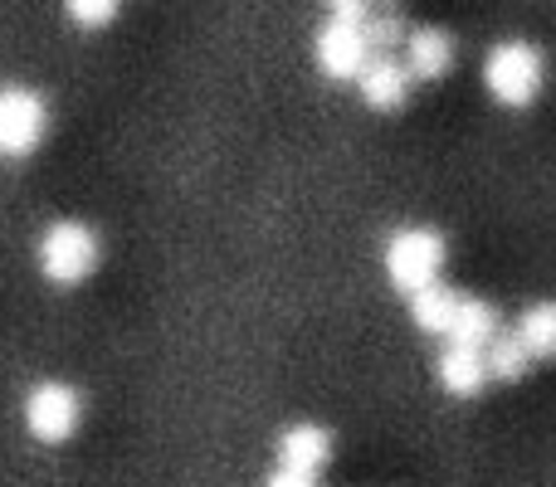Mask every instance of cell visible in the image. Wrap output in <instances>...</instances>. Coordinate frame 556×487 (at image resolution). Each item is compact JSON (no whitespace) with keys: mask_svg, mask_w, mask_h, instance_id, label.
Wrapping results in <instances>:
<instances>
[{"mask_svg":"<svg viewBox=\"0 0 556 487\" xmlns=\"http://www.w3.org/2000/svg\"><path fill=\"white\" fill-rule=\"evenodd\" d=\"M542 78H547L542 49H532L528 39H503L483 59V84L503 107H528L542 93Z\"/></svg>","mask_w":556,"mask_h":487,"instance_id":"cell-1","label":"cell"},{"mask_svg":"<svg viewBox=\"0 0 556 487\" xmlns=\"http://www.w3.org/2000/svg\"><path fill=\"white\" fill-rule=\"evenodd\" d=\"M98 268V234L78 220H59L45 230L39 240V273L49 283H84L88 273Z\"/></svg>","mask_w":556,"mask_h":487,"instance_id":"cell-2","label":"cell"},{"mask_svg":"<svg viewBox=\"0 0 556 487\" xmlns=\"http://www.w3.org/2000/svg\"><path fill=\"white\" fill-rule=\"evenodd\" d=\"M440 268H444V234L425 230V225L391 234V244H386V278L401 293H420L425 283L440 278Z\"/></svg>","mask_w":556,"mask_h":487,"instance_id":"cell-3","label":"cell"},{"mask_svg":"<svg viewBox=\"0 0 556 487\" xmlns=\"http://www.w3.org/2000/svg\"><path fill=\"white\" fill-rule=\"evenodd\" d=\"M49 127V107L29 88H0V156H29Z\"/></svg>","mask_w":556,"mask_h":487,"instance_id":"cell-4","label":"cell"},{"mask_svg":"<svg viewBox=\"0 0 556 487\" xmlns=\"http://www.w3.org/2000/svg\"><path fill=\"white\" fill-rule=\"evenodd\" d=\"M313 59L317 68H323L327 78H356L366 68V59H371V44H366V29L352 25V20H327L323 29H317V44H313Z\"/></svg>","mask_w":556,"mask_h":487,"instance_id":"cell-5","label":"cell"},{"mask_svg":"<svg viewBox=\"0 0 556 487\" xmlns=\"http://www.w3.org/2000/svg\"><path fill=\"white\" fill-rule=\"evenodd\" d=\"M25 430L35 434L39 444H64L68 434L78 430V395L59 381L39 385L25 400Z\"/></svg>","mask_w":556,"mask_h":487,"instance_id":"cell-6","label":"cell"},{"mask_svg":"<svg viewBox=\"0 0 556 487\" xmlns=\"http://www.w3.org/2000/svg\"><path fill=\"white\" fill-rule=\"evenodd\" d=\"M410 84H415L410 68H405V59H395V54H371L366 68L356 74V88H362L366 107H376V113H395V107H405Z\"/></svg>","mask_w":556,"mask_h":487,"instance_id":"cell-7","label":"cell"},{"mask_svg":"<svg viewBox=\"0 0 556 487\" xmlns=\"http://www.w3.org/2000/svg\"><path fill=\"white\" fill-rule=\"evenodd\" d=\"M434 375H440L444 395H454V400H473V395L489 385V361H483V346L450 342L440 351V361H434Z\"/></svg>","mask_w":556,"mask_h":487,"instance_id":"cell-8","label":"cell"},{"mask_svg":"<svg viewBox=\"0 0 556 487\" xmlns=\"http://www.w3.org/2000/svg\"><path fill=\"white\" fill-rule=\"evenodd\" d=\"M405 68H410V78H420V84L444 78L454 68V35L440 25L410 29V35H405Z\"/></svg>","mask_w":556,"mask_h":487,"instance_id":"cell-9","label":"cell"},{"mask_svg":"<svg viewBox=\"0 0 556 487\" xmlns=\"http://www.w3.org/2000/svg\"><path fill=\"white\" fill-rule=\"evenodd\" d=\"M332 459V434L323 430V424H293V430L278 439V463L283 469H298V473H313Z\"/></svg>","mask_w":556,"mask_h":487,"instance_id":"cell-10","label":"cell"},{"mask_svg":"<svg viewBox=\"0 0 556 487\" xmlns=\"http://www.w3.org/2000/svg\"><path fill=\"white\" fill-rule=\"evenodd\" d=\"M454 307H459V293L434 278V283H425L420 293H410V322L420 326V332L444 336L450 332V322H454Z\"/></svg>","mask_w":556,"mask_h":487,"instance_id":"cell-11","label":"cell"},{"mask_svg":"<svg viewBox=\"0 0 556 487\" xmlns=\"http://www.w3.org/2000/svg\"><path fill=\"white\" fill-rule=\"evenodd\" d=\"M450 342L459 346H489L493 336H498V312H493L483 297H459V307H454V322H450Z\"/></svg>","mask_w":556,"mask_h":487,"instance_id":"cell-12","label":"cell"},{"mask_svg":"<svg viewBox=\"0 0 556 487\" xmlns=\"http://www.w3.org/2000/svg\"><path fill=\"white\" fill-rule=\"evenodd\" d=\"M518 342L528 346L532 361H552L556 356V303H532L528 312L518 317Z\"/></svg>","mask_w":556,"mask_h":487,"instance_id":"cell-13","label":"cell"},{"mask_svg":"<svg viewBox=\"0 0 556 487\" xmlns=\"http://www.w3.org/2000/svg\"><path fill=\"white\" fill-rule=\"evenodd\" d=\"M483 361H489V381L513 385V381H522V375H528L532 356H528V346L518 342V332H498L489 346H483Z\"/></svg>","mask_w":556,"mask_h":487,"instance_id":"cell-14","label":"cell"},{"mask_svg":"<svg viewBox=\"0 0 556 487\" xmlns=\"http://www.w3.org/2000/svg\"><path fill=\"white\" fill-rule=\"evenodd\" d=\"M366 44H371V54H395V44H405V35H410V29H405V20L395 15V10H371V20H366Z\"/></svg>","mask_w":556,"mask_h":487,"instance_id":"cell-15","label":"cell"},{"mask_svg":"<svg viewBox=\"0 0 556 487\" xmlns=\"http://www.w3.org/2000/svg\"><path fill=\"white\" fill-rule=\"evenodd\" d=\"M117 5H123V0H64L68 20H74V25H84V29L108 25V20L117 15Z\"/></svg>","mask_w":556,"mask_h":487,"instance_id":"cell-16","label":"cell"},{"mask_svg":"<svg viewBox=\"0 0 556 487\" xmlns=\"http://www.w3.org/2000/svg\"><path fill=\"white\" fill-rule=\"evenodd\" d=\"M376 10V0H332V15L337 20H352V25H366Z\"/></svg>","mask_w":556,"mask_h":487,"instance_id":"cell-17","label":"cell"},{"mask_svg":"<svg viewBox=\"0 0 556 487\" xmlns=\"http://www.w3.org/2000/svg\"><path fill=\"white\" fill-rule=\"evenodd\" d=\"M264 487H313V473H298V469H283V463H278Z\"/></svg>","mask_w":556,"mask_h":487,"instance_id":"cell-18","label":"cell"},{"mask_svg":"<svg viewBox=\"0 0 556 487\" xmlns=\"http://www.w3.org/2000/svg\"><path fill=\"white\" fill-rule=\"evenodd\" d=\"M376 5H386V10H395V5H401V0H376Z\"/></svg>","mask_w":556,"mask_h":487,"instance_id":"cell-19","label":"cell"}]
</instances>
